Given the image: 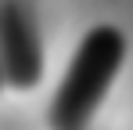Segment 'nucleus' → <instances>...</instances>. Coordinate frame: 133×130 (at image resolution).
I'll return each mask as SVG.
<instances>
[{
    "mask_svg": "<svg viewBox=\"0 0 133 130\" xmlns=\"http://www.w3.org/2000/svg\"><path fill=\"white\" fill-rule=\"evenodd\" d=\"M43 33L29 0H0V69L15 90H36L43 83Z\"/></svg>",
    "mask_w": 133,
    "mask_h": 130,
    "instance_id": "f03ea898",
    "label": "nucleus"
},
{
    "mask_svg": "<svg viewBox=\"0 0 133 130\" xmlns=\"http://www.w3.org/2000/svg\"><path fill=\"white\" fill-rule=\"evenodd\" d=\"M126 62V36L115 25H94L76 43L61 83L47 108L50 130H87Z\"/></svg>",
    "mask_w": 133,
    "mask_h": 130,
    "instance_id": "f257e3e1",
    "label": "nucleus"
},
{
    "mask_svg": "<svg viewBox=\"0 0 133 130\" xmlns=\"http://www.w3.org/2000/svg\"><path fill=\"white\" fill-rule=\"evenodd\" d=\"M0 87H7V83H4V69H0Z\"/></svg>",
    "mask_w": 133,
    "mask_h": 130,
    "instance_id": "7ed1b4c3",
    "label": "nucleus"
}]
</instances>
